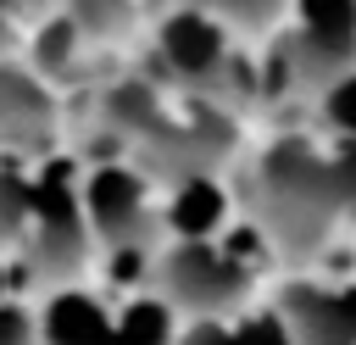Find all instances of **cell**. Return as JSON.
Instances as JSON below:
<instances>
[{"mask_svg": "<svg viewBox=\"0 0 356 345\" xmlns=\"http://www.w3.org/2000/svg\"><path fill=\"white\" fill-rule=\"evenodd\" d=\"M300 17H306V33L295 45V56L306 67H334L356 50V0H300Z\"/></svg>", "mask_w": 356, "mask_h": 345, "instance_id": "cell-2", "label": "cell"}, {"mask_svg": "<svg viewBox=\"0 0 356 345\" xmlns=\"http://www.w3.org/2000/svg\"><path fill=\"white\" fill-rule=\"evenodd\" d=\"M217 6H228V11H234V17H250V22H256V17H267V11H273V0H217Z\"/></svg>", "mask_w": 356, "mask_h": 345, "instance_id": "cell-15", "label": "cell"}, {"mask_svg": "<svg viewBox=\"0 0 356 345\" xmlns=\"http://www.w3.org/2000/svg\"><path fill=\"white\" fill-rule=\"evenodd\" d=\"M0 345H28V317L17 306H0Z\"/></svg>", "mask_w": 356, "mask_h": 345, "instance_id": "cell-13", "label": "cell"}, {"mask_svg": "<svg viewBox=\"0 0 356 345\" xmlns=\"http://www.w3.org/2000/svg\"><path fill=\"white\" fill-rule=\"evenodd\" d=\"M334 195L356 206V139H350V145L334 156Z\"/></svg>", "mask_w": 356, "mask_h": 345, "instance_id": "cell-11", "label": "cell"}, {"mask_svg": "<svg viewBox=\"0 0 356 345\" xmlns=\"http://www.w3.org/2000/svg\"><path fill=\"white\" fill-rule=\"evenodd\" d=\"M217 217H222V195H217V184H206V178H189L184 189H178V200H172V223L184 228V234H211L217 228Z\"/></svg>", "mask_w": 356, "mask_h": 345, "instance_id": "cell-7", "label": "cell"}, {"mask_svg": "<svg viewBox=\"0 0 356 345\" xmlns=\"http://www.w3.org/2000/svg\"><path fill=\"white\" fill-rule=\"evenodd\" d=\"M89 217L111 239H128L134 234V217H139V184L128 172H117V167L95 172V184H89Z\"/></svg>", "mask_w": 356, "mask_h": 345, "instance_id": "cell-5", "label": "cell"}, {"mask_svg": "<svg viewBox=\"0 0 356 345\" xmlns=\"http://www.w3.org/2000/svg\"><path fill=\"white\" fill-rule=\"evenodd\" d=\"M111 345H167V306L161 300L128 306V317L111 328Z\"/></svg>", "mask_w": 356, "mask_h": 345, "instance_id": "cell-8", "label": "cell"}, {"mask_svg": "<svg viewBox=\"0 0 356 345\" xmlns=\"http://www.w3.org/2000/svg\"><path fill=\"white\" fill-rule=\"evenodd\" d=\"M161 50H167V61L178 67V72H189V78H200V72H211L217 61H222V33L206 22V17H172L167 28H161Z\"/></svg>", "mask_w": 356, "mask_h": 345, "instance_id": "cell-4", "label": "cell"}, {"mask_svg": "<svg viewBox=\"0 0 356 345\" xmlns=\"http://www.w3.org/2000/svg\"><path fill=\"white\" fill-rule=\"evenodd\" d=\"M50 345H111V323L89 295H61L44 317Z\"/></svg>", "mask_w": 356, "mask_h": 345, "instance_id": "cell-6", "label": "cell"}, {"mask_svg": "<svg viewBox=\"0 0 356 345\" xmlns=\"http://www.w3.org/2000/svg\"><path fill=\"white\" fill-rule=\"evenodd\" d=\"M28 211H33V195H28L17 178H6V172H0V234H17Z\"/></svg>", "mask_w": 356, "mask_h": 345, "instance_id": "cell-9", "label": "cell"}, {"mask_svg": "<svg viewBox=\"0 0 356 345\" xmlns=\"http://www.w3.org/2000/svg\"><path fill=\"white\" fill-rule=\"evenodd\" d=\"M234 345H289V328H284L278 317H250V323L234 334Z\"/></svg>", "mask_w": 356, "mask_h": 345, "instance_id": "cell-10", "label": "cell"}, {"mask_svg": "<svg viewBox=\"0 0 356 345\" xmlns=\"http://www.w3.org/2000/svg\"><path fill=\"white\" fill-rule=\"evenodd\" d=\"M184 345H234V334L217 328V323H195V328L184 334Z\"/></svg>", "mask_w": 356, "mask_h": 345, "instance_id": "cell-14", "label": "cell"}, {"mask_svg": "<svg viewBox=\"0 0 356 345\" xmlns=\"http://www.w3.org/2000/svg\"><path fill=\"white\" fill-rule=\"evenodd\" d=\"M245 284V267L228 250H206V245H184L167 262V289L189 306H222L234 289Z\"/></svg>", "mask_w": 356, "mask_h": 345, "instance_id": "cell-1", "label": "cell"}, {"mask_svg": "<svg viewBox=\"0 0 356 345\" xmlns=\"http://www.w3.org/2000/svg\"><path fill=\"white\" fill-rule=\"evenodd\" d=\"M289 317L300 323L306 345H356V289H339V295L295 289L289 295Z\"/></svg>", "mask_w": 356, "mask_h": 345, "instance_id": "cell-3", "label": "cell"}, {"mask_svg": "<svg viewBox=\"0 0 356 345\" xmlns=\"http://www.w3.org/2000/svg\"><path fill=\"white\" fill-rule=\"evenodd\" d=\"M328 117H334L345 134H356V78H345V83L328 95Z\"/></svg>", "mask_w": 356, "mask_h": 345, "instance_id": "cell-12", "label": "cell"}]
</instances>
